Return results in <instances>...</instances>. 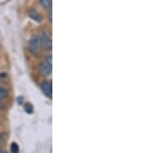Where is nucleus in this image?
I'll return each instance as SVG.
<instances>
[{"mask_svg":"<svg viewBox=\"0 0 154 153\" xmlns=\"http://www.w3.org/2000/svg\"><path fill=\"white\" fill-rule=\"evenodd\" d=\"M48 20H49V22H51V11H49V14H48Z\"/></svg>","mask_w":154,"mask_h":153,"instance_id":"9d476101","label":"nucleus"},{"mask_svg":"<svg viewBox=\"0 0 154 153\" xmlns=\"http://www.w3.org/2000/svg\"><path fill=\"white\" fill-rule=\"evenodd\" d=\"M39 73L42 76H48L51 73V56L48 55L45 57L44 61L39 64Z\"/></svg>","mask_w":154,"mask_h":153,"instance_id":"f257e3e1","label":"nucleus"},{"mask_svg":"<svg viewBox=\"0 0 154 153\" xmlns=\"http://www.w3.org/2000/svg\"><path fill=\"white\" fill-rule=\"evenodd\" d=\"M0 153H6L5 151H2V150H0Z\"/></svg>","mask_w":154,"mask_h":153,"instance_id":"f8f14e48","label":"nucleus"},{"mask_svg":"<svg viewBox=\"0 0 154 153\" xmlns=\"http://www.w3.org/2000/svg\"><path fill=\"white\" fill-rule=\"evenodd\" d=\"M29 50L31 51L33 55H38L39 53L41 51V42H40V39H39L38 36L34 35L30 38L29 40Z\"/></svg>","mask_w":154,"mask_h":153,"instance_id":"f03ea898","label":"nucleus"},{"mask_svg":"<svg viewBox=\"0 0 154 153\" xmlns=\"http://www.w3.org/2000/svg\"><path fill=\"white\" fill-rule=\"evenodd\" d=\"M11 147V152L12 153H18L19 152V146H18V144H16V143H12Z\"/></svg>","mask_w":154,"mask_h":153,"instance_id":"6e6552de","label":"nucleus"},{"mask_svg":"<svg viewBox=\"0 0 154 153\" xmlns=\"http://www.w3.org/2000/svg\"><path fill=\"white\" fill-rule=\"evenodd\" d=\"M39 39H40V42H41V46L42 48H45V49H51V45H53V42H51V36L48 35L46 32L42 31L40 34L38 35Z\"/></svg>","mask_w":154,"mask_h":153,"instance_id":"7ed1b4c3","label":"nucleus"},{"mask_svg":"<svg viewBox=\"0 0 154 153\" xmlns=\"http://www.w3.org/2000/svg\"><path fill=\"white\" fill-rule=\"evenodd\" d=\"M25 110H26V112H28V113H32L33 112V107H32L31 104H27L25 106Z\"/></svg>","mask_w":154,"mask_h":153,"instance_id":"1a4fd4ad","label":"nucleus"},{"mask_svg":"<svg viewBox=\"0 0 154 153\" xmlns=\"http://www.w3.org/2000/svg\"><path fill=\"white\" fill-rule=\"evenodd\" d=\"M28 16H29L32 20H34V21L38 22V23H40V22L42 21L41 14H39V12L37 11L36 9L32 8V7H31V8H29V9H28Z\"/></svg>","mask_w":154,"mask_h":153,"instance_id":"39448f33","label":"nucleus"},{"mask_svg":"<svg viewBox=\"0 0 154 153\" xmlns=\"http://www.w3.org/2000/svg\"><path fill=\"white\" fill-rule=\"evenodd\" d=\"M40 88L42 93L48 98H51V93H53V87H51V83L49 81H43L40 85Z\"/></svg>","mask_w":154,"mask_h":153,"instance_id":"20e7f679","label":"nucleus"},{"mask_svg":"<svg viewBox=\"0 0 154 153\" xmlns=\"http://www.w3.org/2000/svg\"><path fill=\"white\" fill-rule=\"evenodd\" d=\"M7 95V92L6 90L4 87H2V86H0V100L3 98H5Z\"/></svg>","mask_w":154,"mask_h":153,"instance_id":"0eeeda50","label":"nucleus"},{"mask_svg":"<svg viewBox=\"0 0 154 153\" xmlns=\"http://www.w3.org/2000/svg\"><path fill=\"white\" fill-rule=\"evenodd\" d=\"M40 5L46 11H51V0H39Z\"/></svg>","mask_w":154,"mask_h":153,"instance_id":"423d86ee","label":"nucleus"},{"mask_svg":"<svg viewBox=\"0 0 154 153\" xmlns=\"http://www.w3.org/2000/svg\"><path fill=\"white\" fill-rule=\"evenodd\" d=\"M0 142H2V136L0 135Z\"/></svg>","mask_w":154,"mask_h":153,"instance_id":"9b49d317","label":"nucleus"}]
</instances>
